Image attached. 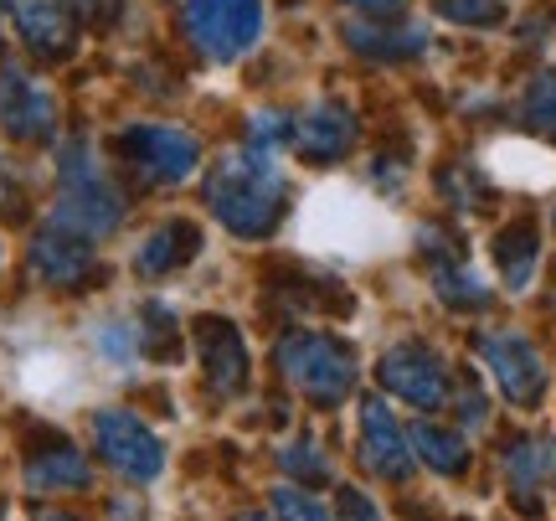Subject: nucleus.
Listing matches in <instances>:
<instances>
[{
    "label": "nucleus",
    "mask_w": 556,
    "mask_h": 521,
    "mask_svg": "<svg viewBox=\"0 0 556 521\" xmlns=\"http://www.w3.org/2000/svg\"><path fill=\"white\" fill-rule=\"evenodd\" d=\"M206 207L238 238H268L283 218V171L274 150H232L206 176Z\"/></svg>",
    "instance_id": "f257e3e1"
},
{
    "label": "nucleus",
    "mask_w": 556,
    "mask_h": 521,
    "mask_svg": "<svg viewBox=\"0 0 556 521\" xmlns=\"http://www.w3.org/2000/svg\"><path fill=\"white\" fill-rule=\"evenodd\" d=\"M124 222V197L119 186L103 176V165L93 161V150L83 140H73L62 150V171H58V212H52V227L62 233H78V238L99 243L109 238Z\"/></svg>",
    "instance_id": "f03ea898"
},
{
    "label": "nucleus",
    "mask_w": 556,
    "mask_h": 521,
    "mask_svg": "<svg viewBox=\"0 0 556 521\" xmlns=\"http://www.w3.org/2000/svg\"><path fill=\"white\" fill-rule=\"evenodd\" d=\"M278 367H283V377L294 382L304 398L315 402H345L351 398V387H356V351L330 336V331H294V336H283L278 342Z\"/></svg>",
    "instance_id": "7ed1b4c3"
},
{
    "label": "nucleus",
    "mask_w": 556,
    "mask_h": 521,
    "mask_svg": "<svg viewBox=\"0 0 556 521\" xmlns=\"http://www.w3.org/2000/svg\"><path fill=\"white\" fill-rule=\"evenodd\" d=\"M180 16H186V37L212 62L248 58L263 37V0H186Z\"/></svg>",
    "instance_id": "20e7f679"
},
{
    "label": "nucleus",
    "mask_w": 556,
    "mask_h": 521,
    "mask_svg": "<svg viewBox=\"0 0 556 521\" xmlns=\"http://www.w3.org/2000/svg\"><path fill=\"white\" fill-rule=\"evenodd\" d=\"M93 439H99L103 460L139 485L155 481L160 470H165V444H160L155 429L139 419V413H129V408H103V413H93Z\"/></svg>",
    "instance_id": "39448f33"
},
{
    "label": "nucleus",
    "mask_w": 556,
    "mask_h": 521,
    "mask_svg": "<svg viewBox=\"0 0 556 521\" xmlns=\"http://www.w3.org/2000/svg\"><path fill=\"white\" fill-rule=\"evenodd\" d=\"M119 156L150 181H186L201 165V145L176 124H129L119 135Z\"/></svg>",
    "instance_id": "423d86ee"
},
{
    "label": "nucleus",
    "mask_w": 556,
    "mask_h": 521,
    "mask_svg": "<svg viewBox=\"0 0 556 521\" xmlns=\"http://www.w3.org/2000/svg\"><path fill=\"white\" fill-rule=\"evenodd\" d=\"M377 377H381L387 393H397V398L413 402V408H438V402L448 398V372H443V357H438L433 346H422V342L392 346V351L381 357Z\"/></svg>",
    "instance_id": "0eeeda50"
},
{
    "label": "nucleus",
    "mask_w": 556,
    "mask_h": 521,
    "mask_svg": "<svg viewBox=\"0 0 556 521\" xmlns=\"http://www.w3.org/2000/svg\"><path fill=\"white\" fill-rule=\"evenodd\" d=\"M479 351H484V367L495 372L500 393L510 402H520V408H536L541 393H546V367H541V351L520 331H490L484 342H479Z\"/></svg>",
    "instance_id": "6e6552de"
},
{
    "label": "nucleus",
    "mask_w": 556,
    "mask_h": 521,
    "mask_svg": "<svg viewBox=\"0 0 556 521\" xmlns=\"http://www.w3.org/2000/svg\"><path fill=\"white\" fill-rule=\"evenodd\" d=\"M0 124L11 140H52L58 129V99L16 62L0 67Z\"/></svg>",
    "instance_id": "1a4fd4ad"
},
{
    "label": "nucleus",
    "mask_w": 556,
    "mask_h": 521,
    "mask_svg": "<svg viewBox=\"0 0 556 521\" xmlns=\"http://www.w3.org/2000/svg\"><path fill=\"white\" fill-rule=\"evenodd\" d=\"M361 460H366V470H377L381 481H407L413 475V439L402 434L397 413L381 398L361 408Z\"/></svg>",
    "instance_id": "9d476101"
},
{
    "label": "nucleus",
    "mask_w": 556,
    "mask_h": 521,
    "mask_svg": "<svg viewBox=\"0 0 556 521\" xmlns=\"http://www.w3.org/2000/svg\"><path fill=\"white\" fill-rule=\"evenodd\" d=\"M197 346H201V372L212 382V393L232 398V393L248 387V346H242L238 325L206 315V321H197Z\"/></svg>",
    "instance_id": "9b49d317"
},
{
    "label": "nucleus",
    "mask_w": 556,
    "mask_h": 521,
    "mask_svg": "<svg viewBox=\"0 0 556 521\" xmlns=\"http://www.w3.org/2000/svg\"><path fill=\"white\" fill-rule=\"evenodd\" d=\"M93 269V243L78 238V233H62V227H41L37 243H31V274L52 289H73V284L88 280Z\"/></svg>",
    "instance_id": "f8f14e48"
},
{
    "label": "nucleus",
    "mask_w": 556,
    "mask_h": 521,
    "mask_svg": "<svg viewBox=\"0 0 556 521\" xmlns=\"http://www.w3.org/2000/svg\"><path fill=\"white\" fill-rule=\"evenodd\" d=\"M356 140V114L336 99H319L315 109H304V120L294 124V145L309 161H340Z\"/></svg>",
    "instance_id": "ddd939ff"
},
{
    "label": "nucleus",
    "mask_w": 556,
    "mask_h": 521,
    "mask_svg": "<svg viewBox=\"0 0 556 521\" xmlns=\"http://www.w3.org/2000/svg\"><path fill=\"white\" fill-rule=\"evenodd\" d=\"M11 11H16V26L31 52H41V58H67L73 52L78 26H73L67 0H11Z\"/></svg>",
    "instance_id": "4468645a"
},
{
    "label": "nucleus",
    "mask_w": 556,
    "mask_h": 521,
    "mask_svg": "<svg viewBox=\"0 0 556 521\" xmlns=\"http://www.w3.org/2000/svg\"><path fill=\"white\" fill-rule=\"evenodd\" d=\"M197 248H201L197 222H160L155 233L139 243L135 269L144 274V280H160V274H170V269H180V263L197 259Z\"/></svg>",
    "instance_id": "2eb2a0df"
},
{
    "label": "nucleus",
    "mask_w": 556,
    "mask_h": 521,
    "mask_svg": "<svg viewBox=\"0 0 556 521\" xmlns=\"http://www.w3.org/2000/svg\"><path fill=\"white\" fill-rule=\"evenodd\" d=\"M490 171L500 181H516V186H552L556 181V156L552 150H536L526 140H500L490 150Z\"/></svg>",
    "instance_id": "dca6fc26"
},
{
    "label": "nucleus",
    "mask_w": 556,
    "mask_h": 521,
    "mask_svg": "<svg viewBox=\"0 0 556 521\" xmlns=\"http://www.w3.org/2000/svg\"><path fill=\"white\" fill-rule=\"evenodd\" d=\"M93 481V470H88V460H83L78 449H47V455H37V460L26 464V485L37 491V496H58V491H83V485Z\"/></svg>",
    "instance_id": "f3484780"
},
{
    "label": "nucleus",
    "mask_w": 556,
    "mask_h": 521,
    "mask_svg": "<svg viewBox=\"0 0 556 521\" xmlns=\"http://www.w3.org/2000/svg\"><path fill=\"white\" fill-rule=\"evenodd\" d=\"M536 259H541V238H536L531 222H516V227H505L495 238V263H500V274H505L510 289H526V284H531Z\"/></svg>",
    "instance_id": "a211bd4d"
},
{
    "label": "nucleus",
    "mask_w": 556,
    "mask_h": 521,
    "mask_svg": "<svg viewBox=\"0 0 556 521\" xmlns=\"http://www.w3.org/2000/svg\"><path fill=\"white\" fill-rule=\"evenodd\" d=\"M407 439H413V449L422 455V464H428V470H438V475H464V464H469V444L458 439L454 429L417 423Z\"/></svg>",
    "instance_id": "6ab92c4d"
},
{
    "label": "nucleus",
    "mask_w": 556,
    "mask_h": 521,
    "mask_svg": "<svg viewBox=\"0 0 556 521\" xmlns=\"http://www.w3.org/2000/svg\"><path fill=\"white\" fill-rule=\"evenodd\" d=\"M422 41H428L422 26H407V32H397V37H392V32H371L366 21L351 26V47H356V52H371V58H417Z\"/></svg>",
    "instance_id": "aec40b11"
},
{
    "label": "nucleus",
    "mask_w": 556,
    "mask_h": 521,
    "mask_svg": "<svg viewBox=\"0 0 556 521\" xmlns=\"http://www.w3.org/2000/svg\"><path fill=\"white\" fill-rule=\"evenodd\" d=\"M552 444L546 439H520L510 455H505V470H510V485L516 491H536V481L552 470Z\"/></svg>",
    "instance_id": "412c9836"
},
{
    "label": "nucleus",
    "mask_w": 556,
    "mask_h": 521,
    "mask_svg": "<svg viewBox=\"0 0 556 521\" xmlns=\"http://www.w3.org/2000/svg\"><path fill=\"white\" fill-rule=\"evenodd\" d=\"M438 300L458 305V310H479V305L490 300V289H484V280L479 274H469V269H438Z\"/></svg>",
    "instance_id": "4be33fe9"
},
{
    "label": "nucleus",
    "mask_w": 556,
    "mask_h": 521,
    "mask_svg": "<svg viewBox=\"0 0 556 521\" xmlns=\"http://www.w3.org/2000/svg\"><path fill=\"white\" fill-rule=\"evenodd\" d=\"M278 464H283V475H299V481H330V460H325V449L315 439H299V444H283L278 449Z\"/></svg>",
    "instance_id": "5701e85b"
},
{
    "label": "nucleus",
    "mask_w": 556,
    "mask_h": 521,
    "mask_svg": "<svg viewBox=\"0 0 556 521\" xmlns=\"http://www.w3.org/2000/svg\"><path fill=\"white\" fill-rule=\"evenodd\" d=\"M274 517L278 521H336L315 496H304L299 485H278L274 491Z\"/></svg>",
    "instance_id": "b1692460"
},
{
    "label": "nucleus",
    "mask_w": 556,
    "mask_h": 521,
    "mask_svg": "<svg viewBox=\"0 0 556 521\" xmlns=\"http://www.w3.org/2000/svg\"><path fill=\"white\" fill-rule=\"evenodd\" d=\"M526 120L536 129H556V73H541L526 94Z\"/></svg>",
    "instance_id": "393cba45"
},
{
    "label": "nucleus",
    "mask_w": 556,
    "mask_h": 521,
    "mask_svg": "<svg viewBox=\"0 0 556 521\" xmlns=\"http://www.w3.org/2000/svg\"><path fill=\"white\" fill-rule=\"evenodd\" d=\"M438 11L448 21H464V26H495L500 0H438Z\"/></svg>",
    "instance_id": "a878e982"
},
{
    "label": "nucleus",
    "mask_w": 556,
    "mask_h": 521,
    "mask_svg": "<svg viewBox=\"0 0 556 521\" xmlns=\"http://www.w3.org/2000/svg\"><path fill=\"white\" fill-rule=\"evenodd\" d=\"M135 346H139V336L129 331L124 321H109V325H99V351L103 357H114V361H129L135 357Z\"/></svg>",
    "instance_id": "bb28decb"
},
{
    "label": "nucleus",
    "mask_w": 556,
    "mask_h": 521,
    "mask_svg": "<svg viewBox=\"0 0 556 521\" xmlns=\"http://www.w3.org/2000/svg\"><path fill=\"white\" fill-rule=\"evenodd\" d=\"M340 521H381L371 496H361V491H340Z\"/></svg>",
    "instance_id": "cd10ccee"
},
{
    "label": "nucleus",
    "mask_w": 556,
    "mask_h": 521,
    "mask_svg": "<svg viewBox=\"0 0 556 521\" xmlns=\"http://www.w3.org/2000/svg\"><path fill=\"white\" fill-rule=\"evenodd\" d=\"M37 521H83V517H73V511H41Z\"/></svg>",
    "instance_id": "c85d7f7f"
},
{
    "label": "nucleus",
    "mask_w": 556,
    "mask_h": 521,
    "mask_svg": "<svg viewBox=\"0 0 556 521\" xmlns=\"http://www.w3.org/2000/svg\"><path fill=\"white\" fill-rule=\"evenodd\" d=\"M232 521H274V517H268V511H238Z\"/></svg>",
    "instance_id": "c756f323"
},
{
    "label": "nucleus",
    "mask_w": 556,
    "mask_h": 521,
    "mask_svg": "<svg viewBox=\"0 0 556 521\" xmlns=\"http://www.w3.org/2000/svg\"><path fill=\"white\" fill-rule=\"evenodd\" d=\"M0 5H5V0H0Z\"/></svg>",
    "instance_id": "7c9ffc66"
}]
</instances>
